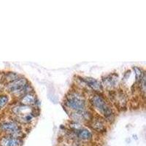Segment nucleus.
<instances>
[{"label":"nucleus","instance_id":"5","mask_svg":"<svg viewBox=\"0 0 146 146\" xmlns=\"http://www.w3.org/2000/svg\"><path fill=\"white\" fill-rule=\"evenodd\" d=\"M35 110H36V108H35L34 107L26 106V105H21V104L13 105L10 108L11 113L15 115V118H14L15 121H18V119L26 116L27 115L33 113Z\"/></svg>","mask_w":146,"mask_h":146},{"label":"nucleus","instance_id":"4","mask_svg":"<svg viewBox=\"0 0 146 146\" xmlns=\"http://www.w3.org/2000/svg\"><path fill=\"white\" fill-rule=\"evenodd\" d=\"M21 125L14 119L2 120L0 121V134L12 135L23 139L24 135Z\"/></svg>","mask_w":146,"mask_h":146},{"label":"nucleus","instance_id":"9","mask_svg":"<svg viewBox=\"0 0 146 146\" xmlns=\"http://www.w3.org/2000/svg\"><path fill=\"white\" fill-rule=\"evenodd\" d=\"M75 134V138L80 141L88 142L93 139V133L88 128L82 127L76 131H73Z\"/></svg>","mask_w":146,"mask_h":146},{"label":"nucleus","instance_id":"13","mask_svg":"<svg viewBox=\"0 0 146 146\" xmlns=\"http://www.w3.org/2000/svg\"><path fill=\"white\" fill-rule=\"evenodd\" d=\"M133 70L135 73V78H136V83L139 84L143 79V77L145 76V72L142 69H140L138 66H134Z\"/></svg>","mask_w":146,"mask_h":146},{"label":"nucleus","instance_id":"2","mask_svg":"<svg viewBox=\"0 0 146 146\" xmlns=\"http://www.w3.org/2000/svg\"><path fill=\"white\" fill-rule=\"evenodd\" d=\"M5 90L11 95L18 96L19 98L26 94L34 91L28 80L22 76H20L13 81L6 83Z\"/></svg>","mask_w":146,"mask_h":146},{"label":"nucleus","instance_id":"10","mask_svg":"<svg viewBox=\"0 0 146 146\" xmlns=\"http://www.w3.org/2000/svg\"><path fill=\"white\" fill-rule=\"evenodd\" d=\"M19 102L20 104L26 106H30V107H34L37 104V98H36V94H35L34 91L29 92L28 94H26L21 97L19 99Z\"/></svg>","mask_w":146,"mask_h":146},{"label":"nucleus","instance_id":"8","mask_svg":"<svg viewBox=\"0 0 146 146\" xmlns=\"http://www.w3.org/2000/svg\"><path fill=\"white\" fill-rule=\"evenodd\" d=\"M90 123V126L94 131L96 132L102 134L105 133L107 131V126L105 125V121H104V118H92Z\"/></svg>","mask_w":146,"mask_h":146},{"label":"nucleus","instance_id":"11","mask_svg":"<svg viewBox=\"0 0 146 146\" xmlns=\"http://www.w3.org/2000/svg\"><path fill=\"white\" fill-rule=\"evenodd\" d=\"M103 84L105 85L107 88H113L116 86L118 83V75L115 74H110L109 75H107L103 78Z\"/></svg>","mask_w":146,"mask_h":146},{"label":"nucleus","instance_id":"14","mask_svg":"<svg viewBox=\"0 0 146 146\" xmlns=\"http://www.w3.org/2000/svg\"><path fill=\"white\" fill-rule=\"evenodd\" d=\"M9 102V97L6 94H0V110L3 109Z\"/></svg>","mask_w":146,"mask_h":146},{"label":"nucleus","instance_id":"6","mask_svg":"<svg viewBox=\"0 0 146 146\" xmlns=\"http://www.w3.org/2000/svg\"><path fill=\"white\" fill-rule=\"evenodd\" d=\"M23 139L12 135H2L0 137V146H22Z\"/></svg>","mask_w":146,"mask_h":146},{"label":"nucleus","instance_id":"1","mask_svg":"<svg viewBox=\"0 0 146 146\" xmlns=\"http://www.w3.org/2000/svg\"><path fill=\"white\" fill-rule=\"evenodd\" d=\"M90 102L96 111L104 117V120L109 122L114 120V112L110 105L101 94H94L90 98Z\"/></svg>","mask_w":146,"mask_h":146},{"label":"nucleus","instance_id":"7","mask_svg":"<svg viewBox=\"0 0 146 146\" xmlns=\"http://www.w3.org/2000/svg\"><path fill=\"white\" fill-rule=\"evenodd\" d=\"M82 80L86 85L87 86L89 87L92 91H94L95 93L100 94L103 90L102 84L100 80H96L95 78L86 77V78H82Z\"/></svg>","mask_w":146,"mask_h":146},{"label":"nucleus","instance_id":"3","mask_svg":"<svg viewBox=\"0 0 146 146\" xmlns=\"http://www.w3.org/2000/svg\"><path fill=\"white\" fill-rule=\"evenodd\" d=\"M64 105L72 112H79L87 109V102L85 96L77 91H70L64 99Z\"/></svg>","mask_w":146,"mask_h":146},{"label":"nucleus","instance_id":"12","mask_svg":"<svg viewBox=\"0 0 146 146\" xmlns=\"http://www.w3.org/2000/svg\"><path fill=\"white\" fill-rule=\"evenodd\" d=\"M20 75L17 74L15 72H9L5 73V75H4V80L6 82V83H10V82L13 81L15 80V79H17L18 78H19Z\"/></svg>","mask_w":146,"mask_h":146}]
</instances>
